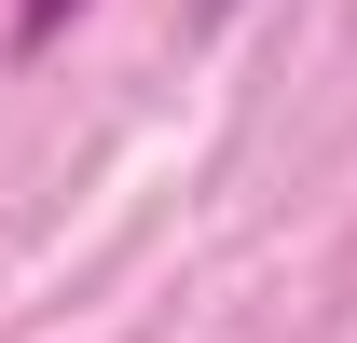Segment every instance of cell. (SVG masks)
<instances>
[{
    "mask_svg": "<svg viewBox=\"0 0 357 343\" xmlns=\"http://www.w3.org/2000/svg\"><path fill=\"white\" fill-rule=\"evenodd\" d=\"M69 14H83V0H14V42H55Z\"/></svg>",
    "mask_w": 357,
    "mask_h": 343,
    "instance_id": "cell-1",
    "label": "cell"
},
{
    "mask_svg": "<svg viewBox=\"0 0 357 343\" xmlns=\"http://www.w3.org/2000/svg\"><path fill=\"white\" fill-rule=\"evenodd\" d=\"M206 14H234V0H206Z\"/></svg>",
    "mask_w": 357,
    "mask_h": 343,
    "instance_id": "cell-2",
    "label": "cell"
}]
</instances>
